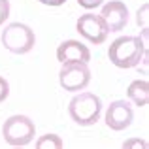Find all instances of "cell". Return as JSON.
<instances>
[{"instance_id": "obj_1", "label": "cell", "mask_w": 149, "mask_h": 149, "mask_svg": "<svg viewBox=\"0 0 149 149\" xmlns=\"http://www.w3.org/2000/svg\"><path fill=\"white\" fill-rule=\"evenodd\" d=\"M147 57V47L140 36H119L111 42L108 58L117 68H136Z\"/></svg>"}, {"instance_id": "obj_2", "label": "cell", "mask_w": 149, "mask_h": 149, "mask_svg": "<svg viewBox=\"0 0 149 149\" xmlns=\"http://www.w3.org/2000/svg\"><path fill=\"white\" fill-rule=\"evenodd\" d=\"M68 113L79 127H91L98 123L102 115V100L95 93H77L68 104Z\"/></svg>"}, {"instance_id": "obj_3", "label": "cell", "mask_w": 149, "mask_h": 149, "mask_svg": "<svg viewBox=\"0 0 149 149\" xmlns=\"http://www.w3.org/2000/svg\"><path fill=\"white\" fill-rule=\"evenodd\" d=\"M2 45L10 53L15 55H26L36 45V34L25 23H11L2 32Z\"/></svg>"}, {"instance_id": "obj_4", "label": "cell", "mask_w": 149, "mask_h": 149, "mask_svg": "<svg viewBox=\"0 0 149 149\" xmlns=\"http://www.w3.org/2000/svg\"><path fill=\"white\" fill-rule=\"evenodd\" d=\"M36 125L26 115H11L2 125V136L8 146L11 147H25L34 140Z\"/></svg>"}, {"instance_id": "obj_5", "label": "cell", "mask_w": 149, "mask_h": 149, "mask_svg": "<svg viewBox=\"0 0 149 149\" xmlns=\"http://www.w3.org/2000/svg\"><path fill=\"white\" fill-rule=\"evenodd\" d=\"M58 83L68 93H79L91 83V68L87 62L62 64L58 72Z\"/></svg>"}, {"instance_id": "obj_6", "label": "cell", "mask_w": 149, "mask_h": 149, "mask_svg": "<svg viewBox=\"0 0 149 149\" xmlns=\"http://www.w3.org/2000/svg\"><path fill=\"white\" fill-rule=\"evenodd\" d=\"M76 29L79 32V36H83L87 42H91L95 45L104 44L106 38H108V26L102 21L100 15H95V13L79 15V19L76 23Z\"/></svg>"}, {"instance_id": "obj_7", "label": "cell", "mask_w": 149, "mask_h": 149, "mask_svg": "<svg viewBox=\"0 0 149 149\" xmlns=\"http://www.w3.org/2000/svg\"><path fill=\"white\" fill-rule=\"evenodd\" d=\"M132 119H134V109L127 100H115L106 109V125L111 130L119 132V130L128 128Z\"/></svg>"}, {"instance_id": "obj_8", "label": "cell", "mask_w": 149, "mask_h": 149, "mask_svg": "<svg viewBox=\"0 0 149 149\" xmlns=\"http://www.w3.org/2000/svg\"><path fill=\"white\" fill-rule=\"evenodd\" d=\"M100 17L108 26V32H121L128 23V8L121 0H111L102 6Z\"/></svg>"}, {"instance_id": "obj_9", "label": "cell", "mask_w": 149, "mask_h": 149, "mask_svg": "<svg viewBox=\"0 0 149 149\" xmlns=\"http://www.w3.org/2000/svg\"><path fill=\"white\" fill-rule=\"evenodd\" d=\"M57 58L62 64H72V62H89L91 61V51L87 45H83L77 40H66L57 47Z\"/></svg>"}, {"instance_id": "obj_10", "label": "cell", "mask_w": 149, "mask_h": 149, "mask_svg": "<svg viewBox=\"0 0 149 149\" xmlns=\"http://www.w3.org/2000/svg\"><path fill=\"white\" fill-rule=\"evenodd\" d=\"M127 96L138 108H146L149 102V83L147 79H136L128 85L127 89Z\"/></svg>"}, {"instance_id": "obj_11", "label": "cell", "mask_w": 149, "mask_h": 149, "mask_svg": "<svg viewBox=\"0 0 149 149\" xmlns=\"http://www.w3.org/2000/svg\"><path fill=\"white\" fill-rule=\"evenodd\" d=\"M36 147L38 149H62L64 143H62V138L57 134H44L42 138H38Z\"/></svg>"}, {"instance_id": "obj_12", "label": "cell", "mask_w": 149, "mask_h": 149, "mask_svg": "<svg viewBox=\"0 0 149 149\" xmlns=\"http://www.w3.org/2000/svg\"><path fill=\"white\" fill-rule=\"evenodd\" d=\"M147 11H149V6H147V4H143L142 10H138V17H136V23L142 26V30H143V29H147Z\"/></svg>"}, {"instance_id": "obj_13", "label": "cell", "mask_w": 149, "mask_h": 149, "mask_svg": "<svg viewBox=\"0 0 149 149\" xmlns=\"http://www.w3.org/2000/svg\"><path fill=\"white\" fill-rule=\"evenodd\" d=\"M10 17V0H0V26Z\"/></svg>"}, {"instance_id": "obj_14", "label": "cell", "mask_w": 149, "mask_h": 149, "mask_svg": "<svg viewBox=\"0 0 149 149\" xmlns=\"http://www.w3.org/2000/svg\"><path fill=\"white\" fill-rule=\"evenodd\" d=\"M8 96H10V83H8L6 77L0 76V104H2Z\"/></svg>"}, {"instance_id": "obj_15", "label": "cell", "mask_w": 149, "mask_h": 149, "mask_svg": "<svg viewBox=\"0 0 149 149\" xmlns=\"http://www.w3.org/2000/svg\"><path fill=\"white\" fill-rule=\"evenodd\" d=\"M130 147H143V149H146L147 142H146V140H140V138H132V140H128V142L123 143V149H130Z\"/></svg>"}, {"instance_id": "obj_16", "label": "cell", "mask_w": 149, "mask_h": 149, "mask_svg": "<svg viewBox=\"0 0 149 149\" xmlns=\"http://www.w3.org/2000/svg\"><path fill=\"white\" fill-rule=\"evenodd\" d=\"M102 2L104 0H77V4L81 8H85V10H95V8L102 6Z\"/></svg>"}, {"instance_id": "obj_17", "label": "cell", "mask_w": 149, "mask_h": 149, "mask_svg": "<svg viewBox=\"0 0 149 149\" xmlns=\"http://www.w3.org/2000/svg\"><path fill=\"white\" fill-rule=\"evenodd\" d=\"M38 2L45 4V6H53V8H57V6H62L66 0H38Z\"/></svg>"}]
</instances>
